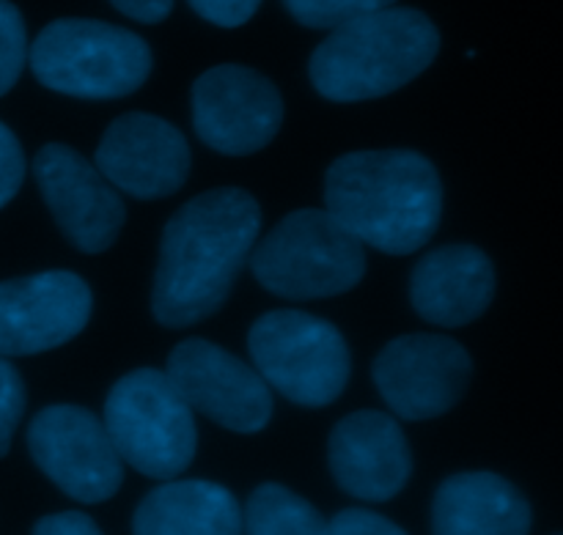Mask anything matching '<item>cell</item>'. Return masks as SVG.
Wrapping results in <instances>:
<instances>
[{
    "label": "cell",
    "instance_id": "cell-19",
    "mask_svg": "<svg viewBox=\"0 0 563 535\" xmlns=\"http://www.w3.org/2000/svg\"><path fill=\"white\" fill-rule=\"evenodd\" d=\"M324 516L284 483L256 487L242 516L245 535H324Z\"/></svg>",
    "mask_w": 563,
    "mask_h": 535
},
{
    "label": "cell",
    "instance_id": "cell-1",
    "mask_svg": "<svg viewBox=\"0 0 563 535\" xmlns=\"http://www.w3.org/2000/svg\"><path fill=\"white\" fill-rule=\"evenodd\" d=\"M262 209L240 187H218L187 201L168 220L154 272L152 313L185 330L218 313L256 247Z\"/></svg>",
    "mask_w": 563,
    "mask_h": 535
},
{
    "label": "cell",
    "instance_id": "cell-12",
    "mask_svg": "<svg viewBox=\"0 0 563 535\" xmlns=\"http://www.w3.org/2000/svg\"><path fill=\"white\" fill-rule=\"evenodd\" d=\"M38 192L60 234L80 253H104L124 229L126 209L119 190L64 143H47L33 159Z\"/></svg>",
    "mask_w": 563,
    "mask_h": 535
},
{
    "label": "cell",
    "instance_id": "cell-13",
    "mask_svg": "<svg viewBox=\"0 0 563 535\" xmlns=\"http://www.w3.org/2000/svg\"><path fill=\"white\" fill-rule=\"evenodd\" d=\"M86 280L66 269L0 283V357H25L69 344L91 319Z\"/></svg>",
    "mask_w": 563,
    "mask_h": 535
},
{
    "label": "cell",
    "instance_id": "cell-4",
    "mask_svg": "<svg viewBox=\"0 0 563 535\" xmlns=\"http://www.w3.org/2000/svg\"><path fill=\"white\" fill-rule=\"evenodd\" d=\"M33 77L77 99H121L152 75V49L137 33L102 20H55L27 47Z\"/></svg>",
    "mask_w": 563,
    "mask_h": 535
},
{
    "label": "cell",
    "instance_id": "cell-18",
    "mask_svg": "<svg viewBox=\"0 0 563 535\" xmlns=\"http://www.w3.org/2000/svg\"><path fill=\"white\" fill-rule=\"evenodd\" d=\"M132 535H242V511L220 483L165 481L135 509Z\"/></svg>",
    "mask_w": 563,
    "mask_h": 535
},
{
    "label": "cell",
    "instance_id": "cell-11",
    "mask_svg": "<svg viewBox=\"0 0 563 535\" xmlns=\"http://www.w3.org/2000/svg\"><path fill=\"white\" fill-rule=\"evenodd\" d=\"M168 379L176 393L218 426L256 434L273 417V390L256 368L223 346L187 338L168 355Z\"/></svg>",
    "mask_w": 563,
    "mask_h": 535
},
{
    "label": "cell",
    "instance_id": "cell-5",
    "mask_svg": "<svg viewBox=\"0 0 563 535\" xmlns=\"http://www.w3.org/2000/svg\"><path fill=\"white\" fill-rule=\"evenodd\" d=\"M251 269L269 294L324 300L355 289L366 275V245L324 209L291 212L264 236Z\"/></svg>",
    "mask_w": 563,
    "mask_h": 535
},
{
    "label": "cell",
    "instance_id": "cell-24",
    "mask_svg": "<svg viewBox=\"0 0 563 535\" xmlns=\"http://www.w3.org/2000/svg\"><path fill=\"white\" fill-rule=\"evenodd\" d=\"M324 535H407L396 522L366 509H344L328 522Z\"/></svg>",
    "mask_w": 563,
    "mask_h": 535
},
{
    "label": "cell",
    "instance_id": "cell-8",
    "mask_svg": "<svg viewBox=\"0 0 563 535\" xmlns=\"http://www.w3.org/2000/svg\"><path fill=\"white\" fill-rule=\"evenodd\" d=\"M27 450L38 470L77 503H104L124 483V461L104 423L86 406H44L27 428Z\"/></svg>",
    "mask_w": 563,
    "mask_h": 535
},
{
    "label": "cell",
    "instance_id": "cell-27",
    "mask_svg": "<svg viewBox=\"0 0 563 535\" xmlns=\"http://www.w3.org/2000/svg\"><path fill=\"white\" fill-rule=\"evenodd\" d=\"M110 3L130 20L146 22V25L163 22L174 9V0H110Z\"/></svg>",
    "mask_w": 563,
    "mask_h": 535
},
{
    "label": "cell",
    "instance_id": "cell-17",
    "mask_svg": "<svg viewBox=\"0 0 563 535\" xmlns=\"http://www.w3.org/2000/svg\"><path fill=\"white\" fill-rule=\"evenodd\" d=\"M526 494L495 472H460L440 483L432 503V535H528Z\"/></svg>",
    "mask_w": 563,
    "mask_h": 535
},
{
    "label": "cell",
    "instance_id": "cell-20",
    "mask_svg": "<svg viewBox=\"0 0 563 535\" xmlns=\"http://www.w3.org/2000/svg\"><path fill=\"white\" fill-rule=\"evenodd\" d=\"M394 3L396 0H284L286 11L300 25L317 27V31H333L355 16L388 9Z\"/></svg>",
    "mask_w": 563,
    "mask_h": 535
},
{
    "label": "cell",
    "instance_id": "cell-3",
    "mask_svg": "<svg viewBox=\"0 0 563 535\" xmlns=\"http://www.w3.org/2000/svg\"><path fill=\"white\" fill-rule=\"evenodd\" d=\"M440 53L434 22L418 9H388L333 27L313 49L308 75L330 102H363L399 91Z\"/></svg>",
    "mask_w": 563,
    "mask_h": 535
},
{
    "label": "cell",
    "instance_id": "cell-14",
    "mask_svg": "<svg viewBox=\"0 0 563 535\" xmlns=\"http://www.w3.org/2000/svg\"><path fill=\"white\" fill-rule=\"evenodd\" d=\"M97 170L137 201H159L185 187L190 146L185 135L152 113H126L104 130L97 146Z\"/></svg>",
    "mask_w": 563,
    "mask_h": 535
},
{
    "label": "cell",
    "instance_id": "cell-2",
    "mask_svg": "<svg viewBox=\"0 0 563 535\" xmlns=\"http://www.w3.org/2000/svg\"><path fill=\"white\" fill-rule=\"evenodd\" d=\"M324 212L361 245L410 256L438 231L443 181L432 159L410 148L352 152L324 174Z\"/></svg>",
    "mask_w": 563,
    "mask_h": 535
},
{
    "label": "cell",
    "instance_id": "cell-28",
    "mask_svg": "<svg viewBox=\"0 0 563 535\" xmlns=\"http://www.w3.org/2000/svg\"><path fill=\"white\" fill-rule=\"evenodd\" d=\"M555 535H559V533H555Z\"/></svg>",
    "mask_w": 563,
    "mask_h": 535
},
{
    "label": "cell",
    "instance_id": "cell-7",
    "mask_svg": "<svg viewBox=\"0 0 563 535\" xmlns=\"http://www.w3.org/2000/svg\"><path fill=\"white\" fill-rule=\"evenodd\" d=\"M247 352L269 388L300 406H328L350 382L352 357L335 324L302 311H269L251 327Z\"/></svg>",
    "mask_w": 563,
    "mask_h": 535
},
{
    "label": "cell",
    "instance_id": "cell-6",
    "mask_svg": "<svg viewBox=\"0 0 563 535\" xmlns=\"http://www.w3.org/2000/svg\"><path fill=\"white\" fill-rule=\"evenodd\" d=\"M102 423L121 461L154 481H174L196 459L192 410L157 368L121 377L104 401Z\"/></svg>",
    "mask_w": 563,
    "mask_h": 535
},
{
    "label": "cell",
    "instance_id": "cell-16",
    "mask_svg": "<svg viewBox=\"0 0 563 535\" xmlns=\"http://www.w3.org/2000/svg\"><path fill=\"white\" fill-rule=\"evenodd\" d=\"M495 297V267L473 245H445L427 253L410 278L412 308L438 327L476 322Z\"/></svg>",
    "mask_w": 563,
    "mask_h": 535
},
{
    "label": "cell",
    "instance_id": "cell-10",
    "mask_svg": "<svg viewBox=\"0 0 563 535\" xmlns=\"http://www.w3.org/2000/svg\"><path fill=\"white\" fill-rule=\"evenodd\" d=\"M284 124V99L275 82L247 66L223 64L192 86V126L209 148L247 157L273 143Z\"/></svg>",
    "mask_w": 563,
    "mask_h": 535
},
{
    "label": "cell",
    "instance_id": "cell-22",
    "mask_svg": "<svg viewBox=\"0 0 563 535\" xmlns=\"http://www.w3.org/2000/svg\"><path fill=\"white\" fill-rule=\"evenodd\" d=\"M22 412H25V384L20 371L0 357V459L9 454Z\"/></svg>",
    "mask_w": 563,
    "mask_h": 535
},
{
    "label": "cell",
    "instance_id": "cell-15",
    "mask_svg": "<svg viewBox=\"0 0 563 535\" xmlns=\"http://www.w3.org/2000/svg\"><path fill=\"white\" fill-rule=\"evenodd\" d=\"M335 483L366 503H388L412 476V454L405 432L390 415L361 410L335 423L328 443Z\"/></svg>",
    "mask_w": 563,
    "mask_h": 535
},
{
    "label": "cell",
    "instance_id": "cell-21",
    "mask_svg": "<svg viewBox=\"0 0 563 535\" xmlns=\"http://www.w3.org/2000/svg\"><path fill=\"white\" fill-rule=\"evenodd\" d=\"M27 60V33L20 9L0 0V97L14 88Z\"/></svg>",
    "mask_w": 563,
    "mask_h": 535
},
{
    "label": "cell",
    "instance_id": "cell-25",
    "mask_svg": "<svg viewBox=\"0 0 563 535\" xmlns=\"http://www.w3.org/2000/svg\"><path fill=\"white\" fill-rule=\"evenodd\" d=\"M198 16L220 27H240L256 14L262 0H187Z\"/></svg>",
    "mask_w": 563,
    "mask_h": 535
},
{
    "label": "cell",
    "instance_id": "cell-26",
    "mask_svg": "<svg viewBox=\"0 0 563 535\" xmlns=\"http://www.w3.org/2000/svg\"><path fill=\"white\" fill-rule=\"evenodd\" d=\"M33 535H102V531L82 511H64V514L42 516L33 525Z\"/></svg>",
    "mask_w": 563,
    "mask_h": 535
},
{
    "label": "cell",
    "instance_id": "cell-23",
    "mask_svg": "<svg viewBox=\"0 0 563 535\" xmlns=\"http://www.w3.org/2000/svg\"><path fill=\"white\" fill-rule=\"evenodd\" d=\"M25 179V154L14 132L0 121V209L20 192Z\"/></svg>",
    "mask_w": 563,
    "mask_h": 535
},
{
    "label": "cell",
    "instance_id": "cell-9",
    "mask_svg": "<svg viewBox=\"0 0 563 535\" xmlns=\"http://www.w3.org/2000/svg\"><path fill=\"white\" fill-rule=\"evenodd\" d=\"M372 377L401 421H432L460 404L471 384L473 360L449 335L412 333L379 352Z\"/></svg>",
    "mask_w": 563,
    "mask_h": 535
}]
</instances>
